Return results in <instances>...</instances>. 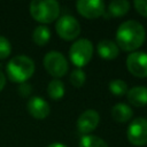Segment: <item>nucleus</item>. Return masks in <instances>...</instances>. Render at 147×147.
<instances>
[{
    "label": "nucleus",
    "mask_w": 147,
    "mask_h": 147,
    "mask_svg": "<svg viewBox=\"0 0 147 147\" xmlns=\"http://www.w3.org/2000/svg\"><path fill=\"white\" fill-rule=\"evenodd\" d=\"M10 52H11V45L9 40L6 37L0 36V60L8 57Z\"/></svg>",
    "instance_id": "412c9836"
},
{
    "label": "nucleus",
    "mask_w": 147,
    "mask_h": 147,
    "mask_svg": "<svg viewBox=\"0 0 147 147\" xmlns=\"http://www.w3.org/2000/svg\"><path fill=\"white\" fill-rule=\"evenodd\" d=\"M108 87H109V91L114 95H117V96H122V95H124L127 92V85L122 79H114V80H111L109 83Z\"/></svg>",
    "instance_id": "6ab92c4d"
},
{
    "label": "nucleus",
    "mask_w": 147,
    "mask_h": 147,
    "mask_svg": "<svg viewBox=\"0 0 147 147\" xmlns=\"http://www.w3.org/2000/svg\"><path fill=\"white\" fill-rule=\"evenodd\" d=\"M129 141L134 146L147 145V119L144 117H137L133 119L126 131Z\"/></svg>",
    "instance_id": "0eeeda50"
},
{
    "label": "nucleus",
    "mask_w": 147,
    "mask_h": 147,
    "mask_svg": "<svg viewBox=\"0 0 147 147\" xmlns=\"http://www.w3.org/2000/svg\"><path fill=\"white\" fill-rule=\"evenodd\" d=\"M47 147H68V146L64 144H61V142H53V144L48 145Z\"/></svg>",
    "instance_id": "393cba45"
},
{
    "label": "nucleus",
    "mask_w": 147,
    "mask_h": 147,
    "mask_svg": "<svg viewBox=\"0 0 147 147\" xmlns=\"http://www.w3.org/2000/svg\"><path fill=\"white\" fill-rule=\"evenodd\" d=\"M92 55H93V45L88 39L85 38L76 40L69 49V57L71 62L76 67H78V69L80 67L86 65L92 59Z\"/></svg>",
    "instance_id": "20e7f679"
},
{
    "label": "nucleus",
    "mask_w": 147,
    "mask_h": 147,
    "mask_svg": "<svg viewBox=\"0 0 147 147\" xmlns=\"http://www.w3.org/2000/svg\"><path fill=\"white\" fill-rule=\"evenodd\" d=\"M130 9V2L126 0H114L108 6V13L114 16H123L125 15Z\"/></svg>",
    "instance_id": "2eb2a0df"
},
{
    "label": "nucleus",
    "mask_w": 147,
    "mask_h": 147,
    "mask_svg": "<svg viewBox=\"0 0 147 147\" xmlns=\"http://www.w3.org/2000/svg\"><path fill=\"white\" fill-rule=\"evenodd\" d=\"M6 72L11 82L25 83L34 72V62L26 55H16L7 63Z\"/></svg>",
    "instance_id": "f03ea898"
},
{
    "label": "nucleus",
    "mask_w": 147,
    "mask_h": 147,
    "mask_svg": "<svg viewBox=\"0 0 147 147\" xmlns=\"http://www.w3.org/2000/svg\"><path fill=\"white\" fill-rule=\"evenodd\" d=\"M132 115H133L132 109L125 103H116L111 108V117L116 122L125 123L129 119H131Z\"/></svg>",
    "instance_id": "4468645a"
},
{
    "label": "nucleus",
    "mask_w": 147,
    "mask_h": 147,
    "mask_svg": "<svg viewBox=\"0 0 147 147\" xmlns=\"http://www.w3.org/2000/svg\"><path fill=\"white\" fill-rule=\"evenodd\" d=\"M79 147H108L107 142L93 134H85L79 140Z\"/></svg>",
    "instance_id": "a211bd4d"
},
{
    "label": "nucleus",
    "mask_w": 147,
    "mask_h": 147,
    "mask_svg": "<svg viewBox=\"0 0 147 147\" xmlns=\"http://www.w3.org/2000/svg\"><path fill=\"white\" fill-rule=\"evenodd\" d=\"M126 68L136 77H147V53L132 52L126 57Z\"/></svg>",
    "instance_id": "6e6552de"
},
{
    "label": "nucleus",
    "mask_w": 147,
    "mask_h": 147,
    "mask_svg": "<svg viewBox=\"0 0 147 147\" xmlns=\"http://www.w3.org/2000/svg\"><path fill=\"white\" fill-rule=\"evenodd\" d=\"M145 29L138 22L129 20L119 24L116 31L117 46L125 52H133L138 49L145 41Z\"/></svg>",
    "instance_id": "f257e3e1"
},
{
    "label": "nucleus",
    "mask_w": 147,
    "mask_h": 147,
    "mask_svg": "<svg viewBox=\"0 0 147 147\" xmlns=\"http://www.w3.org/2000/svg\"><path fill=\"white\" fill-rule=\"evenodd\" d=\"M55 29L57 34L64 40H74L80 33V24L71 15L61 16L56 22Z\"/></svg>",
    "instance_id": "423d86ee"
},
{
    "label": "nucleus",
    "mask_w": 147,
    "mask_h": 147,
    "mask_svg": "<svg viewBox=\"0 0 147 147\" xmlns=\"http://www.w3.org/2000/svg\"><path fill=\"white\" fill-rule=\"evenodd\" d=\"M47 93L53 100H59L64 95V85L60 79H53L48 83Z\"/></svg>",
    "instance_id": "f3484780"
},
{
    "label": "nucleus",
    "mask_w": 147,
    "mask_h": 147,
    "mask_svg": "<svg viewBox=\"0 0 147 147\" xmlns=\"http://www.w3.org/2000/svg\"><path fill=\"white\" fill-rule=\"evenodd\" d=\"M127 100L136 107H142L147 105V87L134 86L126 92Z\"/></svg>",
    "instance_id": "f8f14e48"
},
{
    "label": "nucleus",
    "mask_w": 147,
    "mask_h": 147,
    "mask_svg": "<svg viewBox=\"0 0 147 147\" xmlns=\"http://www.w3.org/2000/svg\"><path fill=\"white\" fill-rule=\"evenodd\" d=\"M26 108H28L29 114L32 117L37 118V119L46 118L49 115V111H51L48 102L45 99L40 98V96H32V98H30V100L28 101Z\"/></svg>",
    "instance_id": "9b49d317"
},
{
    "label": "nucleus",
    "mask_w": 147,
    "mask_h": 147,
    "mask_svg": "<svg viewBox=\"0 0 147 147\" xmlns=\"http://www.w3.org/2000/svg\"><path fill=\"white\" fill-rule=\"evenodd\" d=\"M51 39V30L46 25H39L37 26L32 32V40L38 46L46 45Z\"/></svg>",
    "instance_id": "dca6fc26"
},
{
    "label": "nucleus",
    "mask_w": 147,
    "mask_h": 147,
    "mask_svg": "<svg viewBox=\"0 0 147 147\" xmlns=\"http://www.w3.org/2000/svg\"><path fill=\"white\" fill-rule=\"evenodd\" d=\"M18 91H20L21 95L26 96V95H29V94H30V92H31V86H30L29 84H26V83H22V84L20 85Z\"/></svg>",
    "instance_id": "5701e85b"
},
{
    "label": "nucleus",
    "mask_w": 147,
    "mask_h": 147,
    "mask_svg": "<svg viewBox=\"0 0 147 147\" xmlns=\"http://www.w3.org/2000/svg\"><path fill=\"white\" fill-rule=\"evenodd\" d=\"M78 13L86 18H96L105 13V2L101 0H78Z\"/></svg>",
    "instance_id": "1a4fd4ad"
},
{
    "label": "nucleus",
    "mask_w": 147,
    "mask_h": 147,
    "mask_svg": "<svg viewBox=\"0 0 147 147\" xmlns=\"http://www.w3.org/2000/svg\"><path fill=\"white\" fill-rule=\"evenodd\" d=\"M5 85H6V77H5L3 72L0 70V91L5 87Z\"/></svg>",
    "instance_id": "b1692460"
},
{
    "label": "nucleus",
    "mask_w": 147,
    "mask_h": 147,
    "mask_svg": "<svg viewBox=\"0 0 147 147\" xmlns=\"http://www.w3.org/2000/svg\"><path fill=\"white\" fill-rule=\"evenodd\" d=\"M85 79H86V75L82 69H76L70 74V83L76 87L83 86Z\"/></svg>",
    "instance_id": "aec40b11"
},
{
    "label": "nucleus",
    "mask_w": 147,
    "mask_h": 147,
    "mask_svg": "<svg viewBox=\"0 0 147 147\" xmlns=\"http://www.w3.org/2000/svg\"><path fill=\"white\" fill-rule=\"evenodd\" d=\"M96 49H98V54L102 59H106V60L116 59L118 55V51H119L118 46L114 41L108 40V39H103V40L99 41Z\"/></svg>",
    "instance_id": "ddd939ff"
},
{
    "label": "nucleus",
    "mask_w": 147,
    "mask_h": 147,
    "mask_svg": "<svg viewBox=\"0 0 147 147\" xmlns=\"http://www.w3.org/2000/svg\"><path fill=\"white\" fill-rule=\"evenodd\" d=\"M44 67L51 76L55 77V79L64 76L69 68L64 55L56 51H51L44 56Z\"/></svg>",
    "instance_id": "39448f33"
},
{
    "label": "nucleus",
    "mask_w": 147,
    "mask_h": 147,
    "mask_svg": "<svg viewBox=\"0 0 147 147\" xmlns=\"http://www.w3.org/2000/svg\"><path fill=\"white\" fill-rule=\"evenodd\" d=\"M100 122V116L94 109H87L83 111L77 119V129L80 133L88 134L96 129Z\"/></svg>",
    "instance_id": "9d476101"
},
{
    "label": "nucleus",
    "mask_w": 147,
    "mask_h": 147,
    "mask_svg": "<svg viewBox=\"0 0 147 147\" xmlns=\"http://www.w3.org/2000/svg\"><path fill=\"white\" fill-rule=\"evenodd\" d=\"M31 16L40 23L54 22L60 14V5L55 0H33L30 3Z\"/></svg>",
    "instance_id": "7ed1b4c3"
},
{
    "label": "nucleus",
    "mask_w": 147,
    "mask_h": 147,
    "mask_svg": "<svg viewBox=\"0 0 147 147\" xmlns=\"http://www.w3.org/2000/svg\"><path fill=\"white\" fill-rule=\"evenodd\" d=\"M133 5H134L136 10L140 15L147 17V1H145V0H134Z\"/></svg>",
    "instance_id": "4be33fe9"
}]
</instances>
